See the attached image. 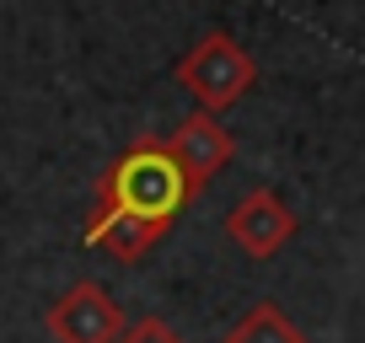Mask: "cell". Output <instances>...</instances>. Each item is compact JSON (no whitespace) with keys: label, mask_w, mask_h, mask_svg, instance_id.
Here are the masks:
<instances>
[{"label":"cell","mask_w":365,"mask_h":343,"mask_svg":"<svg viewBox=\"0 0 365 343\" xmlns=\"http://www.w3.org/2000/svg\"><path fill=\"white\" fill-rule=\"evenodd\" d=\"M188 183H182L178 161L161 150V134L135 139L124 156L108 167L103 188H97V209H91L81 241L86 247H108L118 263H135L167 236V226L188 204Z\"/></svg>","instance_id":"obj_1"},{"label":"cell","mask_w":365,"mask_h":343,"mask_svg":"<svg viewBox=\"0 0 365 343\" xmlns=\"http://www.w3.org/2000/svg\"><path fill=\"white\" fill-rule=\"evenodd\" d=\"M178 80L199 97L205 113H220V107H231V102L247 97V86L258 80V65H252V54L237 43V38L210 33L178 59Z\"/></svg>","instance_id":"obj_2"},{"label":"cell","mask_w":365,"mask_h":343,"mask_svg":"<svg viewBox=\"0 0 365 343\" xmlns=\"http://www.w3.org/2000/svg\"><path fill=\"white\" fill-rule=\"evenodd\" d=\"M48 332H54V343H118V332H124V311H118V300L108 295L97 279H81V285H70L65 295L48 306Z\"/></svg>","instance_id":"obj_3"},{"label":"cell","mask_w":365,"mask_h":343,"mask_svg":"<svg viewBox=\"0 0 365 343\" xmlns=\"http://www.w3.org/2000/svg\"><path fill=\"white\" fill-rule=\"evenodd\" d=\"M161 150L178 161L188 194H199V188L237 156V139H231V129L220 124V113H205V107H199V113H188L172 134H161Z\"/></svg>","instance_id":"obj_4"},{"label":"cell","mask_w":365,"mask_h":343,"mask_svg":"<svg viewBox=\"0 0 365 343\" xmlns=\"http://www.w3.org/2000/svg\"><path fill=\"white\" fill-rule=\"evenodd\" d=\"M226 236L237 241L247 258H274V252L296 236V215H290L269 188H252V194H242L237 204H231Z\"/></svg>","instance_id":"obj_5"},{"label":"cell","mask_w":365,"mask_h":343,"mask_svg":"<svg viewBox=\"0 0 365 343\" xmlns=\"http://www.w3.org/2000/svg\"><path fill=\"white\" fill-rule=\"evenodd\" d=\"M226 343H307V332L274 306V300H258V306L226 332Z\"/></svg>","instance_id":"obj_6"},{"label":"cell","mask_w":365,"mask_h":343,"mask_svg":"<svg viewBox=\"0 0 365 343\" xmlns=\"http://www.w3.org/2000/svg\"><path fill=\"white\" fill-rule=\"evenodd\" d=\"M118 343H188V338H182V332H172L161 317H145V322H135V327L118 332Z\"/></svg>","instance_id":"obj_7"}]
</instances>
